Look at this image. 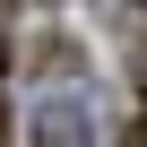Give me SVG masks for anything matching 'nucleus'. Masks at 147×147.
Segmentation results:
<instances>
[{"label":"nucleus","mask_w":147,"mask_h":147,"mask_svg":"<svg viewBox=\"0 0 147 147\" xmlns=\"http://www.w3.org/2000/svg\"><path fill=\"white\" fill-rule=\"evenodd\" d=\"M121 147H147V104H138V121H130V138H121Z\"/></svg>","instance_id":"1"},{"label":"nucleus","mask_w":147,"mask_h":147,"mask_svg":"<svg viewBox=\"0 0 147 147\" xmlns=\"http://www.w3.org/2000/svg\"><path fill=\"white\" fill-rule=\"evenodd\" d=\"M0 18H18V0H0Z\"/></svg>","instance_id":"2"},{"label":"nucleus","mask_w":147,"mask_h":147,"mask_svg":"<svg viewBox=\"0 0 147 147\" xmlns=\"http://www.w3.org/2000/svg\"><path fill=\"white\" fill-rule=\"evenodd\" d=\"M138 87H147V61H138Z\"/></svg>","instance_id":"3"},{"label":"nucleus","mask_w":147,"mask_h":147,"mask_svg":"<svg viewBox=\"0 0 147 147\" xmlns=\"http://www.w3.org/2000/svg\"><path fill=\"white\" fill-rule=\"evenodd\" d=\"M138 9H147V0H138Z\"/></svg>","instance_id":"4"}]
</instances>
